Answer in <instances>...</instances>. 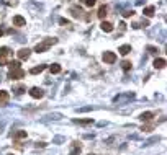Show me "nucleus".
Listing matches in <instances>:
<instances>
[{"mask_svg":"<svg viewBox=\"0 0 167 155\" xmlns=\"http://www.w3.org/2000/svg\"><path fill=\"white\" fill-rule=\"evenodd\" d=\"M49 70H51V74H61V65L59 64H53V65H51L49 67Z\"/></svg>","mask_w":167,"mask_h":155,"instance_id":"6ab92c4d","label":"nucleus"},{"mask_svg":"<svg viewBox=\"0 0 167 155\" xmlns=\"http://www.w3.org/2000/svg\"><path fill=\"white\" fill-rule=\"evenodd\" d=\"M103 62L105 64H115L117 62V54L115 52H112V51H107V52H103Z\"/></svg>","mask_w":167,"mask_h":155,"instance_id":"39448f33","label":"nucleus"},{"mask_svg":"<svg viewBox=\"0 0 167 155\" xmlns=\"http://www.w3.org/2000/svg\"><path fill=\"white\" fill-rule=\"evenodd\" d=\"M30 96L34 98V100H39V98L44 96V91H43V88H38V87H33L30 90Z\"/></svg>","mask_w":167,"mask_h":155,"instance_id":"423d86ee","label":"nucleus"},{"mask_svg":"<svg viewBox=\"0 0 167 155\" xmlns=\"http://www.w3.org/2000/svg\"><path fill=\"white\" fill-rule=\"evenodd\" d=\"M2 36H3V31H2V30H0V38H2Z\"/></svg>","mask_w":167,"mask_h":155,"instance_id":"c85d7f7f","label":"nucleus"},{"mask_svg":"<svg viewBox=\"0 0 167 155\" xmlns=\"http://www.w3.org/2000/svg\"><path fill=\"white\" fill-rule=\"evenodd\" d=\"M123 17H125V18L134 17V10H128V12H125V13H123Z\"/></svg>","mask_w":167,"mask_h":155,"instance_id":"393cba45","label":"nucleus"},{"mask_svg":"<svg viewBox=\"0 0 167 155\" xmlns=\"http://www.w3.org/2000/svg\"><path fill=\"white\" fill-rule=\"evenodd\" d=\"M26 136H28V134H26V131H15V132H13V139H15V140H20V139H26Z\"/></svg>","mask_w":167,"mask_h":155,"instance_id":"2eb2a0df","label":"nucleus"},{"mask_svg":"<svg viewBox=\"0 0 167 155\" xmlns=\"http://www.w3.org/2000/svg\"><path fill=\"white\" fill-rule=\"evenodd\" d=\"M69 12H70V15H72V18H81V20H84V12H82V8L81 7H77V5H72L70 8H69Z\"/></svg>","mask_w":167,"mask_h":155,"instance_id":"20e7f679","label":"nucleus"},{"mask_svg":"<svg viewBox=\"0 0 167 155\" xmlns=\"http://www.w3.org/2000/svg\"><path fill=\"white\" fill-rule=\"evenodd\" d=\"M74 123H77V124H92L93 121L92 119H74Z\"/></svg>","mask_w":167,"mask_h":155,"instance_id":"412c9836","label":"nucleus"},{"mask_svg":"<svg viewBox=\"0 0 167 155\" xmlns=\"http://www.w3.org/2000/svg\"><path fill=\"white\" fill-rule=\"evenodd\" d=\"M17 54H18V59L20 61H28V59H30V56H31V51L28 47H21Z\"/></svg>","mask_w":167,"mask_h":155,"instance_id":"0eeeda50","label":"nucleus"},{"mask_svg":"<svg viewBox=\"0 0 167 155\" xmlns=\"http://www.w3.org/2000/svg\"><path fill=\"white\" fill-rule=\"evenodd\" d=\"M152 116H154V113H152V111H146V113H143V114H141V121H151Z\"/></svg>","mask_w":167,"mask_h":155,"instance_id":"f3484780","label":"nucleus"},{"mask_svg":"<svg viewBox=\"0 0 167 155\" xmlns=\"http://www.w3.org/2000/svg\"><path fill=\"white\" fill-rule=\"evenodd\" d=\"M131 67H133V64L129 61H123L121 62V69L125 70V72H129V70H131Z\"/></svg>","mask_w":167,"mask_h":155,"instance_id":"a211bd4d","label":"nucleus"},{"mask_svg":"<svg viewBox=\"0 0 167 155\" xmlns=\"http://www.w3.org/2000/svg\"><path fill=\"white\" fill-rule=\"evenodd\" d=\"M13 91H15L17 95H21V93H23V91H25V87H23V85H18V87H15V88H13Z\"/></svg>","mask_w":167,"mask_h":155,"instance_id":"5701e85b","label":"nucleus"},{"mask_svg":"<svg viewBox=\"0 0 167 155\" xmlns=\"http://www.w3.org/2000/svg\"><path fill=\"white\" fill-rule=\"evenodd\" d=\"M25 25H26V20L21 17V15H15V17H13V26L21 28V26H25Z\"/></svg>","mask_w":167,"mask_h":155,"instance_id":"1a4fd4ad","label":"nucleus"},{"mask_svg":"<svg viewBox=\"0 0 167 155\" xmlns=\"http://www.w3.org/2000/svg\"><path fill=\"white\" fill-rule=\"evenodd\" d=\"M8 155H13V153H8Z\"/></svg>","mask_w":167,"mask_h":155,"instance_id":"c756f323","label":"nucleus"},{"mask_svg":"<svg viewBox=\"0 0 167 155\" xmlns=\"http://www.w3.org/2000/svg\"><path fill=\"white\" fill-rule=\"evenodd\" d=\"M90 155H93V153H90Z\"/></svg>","mask_w":167,"mask_h":155,"instance_id":"7c9ffc66","label":"nucleus"},{"mask_svg":"<svg viewBox=\"0 0 167 155\" xmlns=\"http://www.w3.org/2000/svg\"><path fill=\"white\" fill-rule=\"evenodd\" d=\"M26 75V72H25V70L23 69H13V70H10V72H8V79L10 80H20V79H23V77Z\"/></svg>","mask_w":167,"mask_h":155,"instance_id":"7ed1b4c3","label":"nucleus"},{"mask_svg":"<svg viewBox=\"0 0 167 155\" xmlns=\"http://www.w3.org/2000/svg\"><path fill=\"white\" fill-rule=\"evenodd\" d=\"M95 3H97V0H84V5H85V7H89V8L95 7Z\"/></svg>","mask_w":167,"mask_h":155,"instance_id":"4be33fe9","label":"nucleus"},{"mask_svg":"<svg viewBox=\"0 0 167 155\" xmlns=\"http://www.w3.org/2000/svg\"><path fill=\"white\" fill-rule=\"evenodd\" d=\"M79 152H81V145H79V144H76V145H74V149H72V152H70L69 155H77Z\"/></svg>","mask_w":167,"mask_h":155,"instance_id":"b1692460","label":"nucleus"},{"mask_svg":"<svg viewBox=\"0 0 167 155\" xmlns=\"http://www.w3.org/2000/svg\"><path fill=\"white\" fill-rule=\"evenodd\" d=\"M148 51H149L151 54H157V52H159V49L154 47V46H148Z\"/></svg>","mask_w":167,"mask_h":155,"instance_id":"a878e982","label":"nucleus"},{"mask_svg":"<svg viewBox=\"0 0 167 155\" xmlns=\"http://www.w3.org/2000/svg\"><path fill=\"white\" fill-rule=\"evenodd\" d=\"M10 57H12V51H10V47H7V46L0 47V65H5L7 62L10 61Z\"/></svg>","mask_w":167,"mask_h":155,"instance_id":"f03ea898","label":"nucleus"},{"mask_svg":"<svg viewBox=\"0 0 167 155\" xmlns=\"http://www.w3.org/2000/svg\"><path fill=\"white\" fill-rule=\"evenodd\" d=\"M56 43H57L56 38H46V39H43L41 43H38V44L34 46V52H46L48 49L53 47Z\"/></svg>","mask_w":167,"mask_h":155,"instance_id":"f257e3e1","label":"nucleus"},{"mask_svg":"<svg viewBox=\"0 0 167 155\" xmlns=\"http://www.w3.org/2000/svg\"><path fill=\"white\" fill-rule=\"evenodd\" d=\"M107 15H108V7H107V5H102L100 8H98V12H97V17H98L100 20H105Z\"/></svg>","mask_w":167,"mask_h":155,"instance_id":"9b49d317","label":"nucleus"},{"mask_svg":"<svg viewBox=\"0 0 167 155\" xmlns=\"http://www.w3.org/2000/svg\"><path fill=\"white\" fill-rule=\"evenodd\" d=\"M7 64H8L10 70H13V69H18V67H20V62H18V61H8Z\"/></svg>","mask_w":167,"mask_h":155,"instance_id":"aec40b11","label":"nucleus"},{"mask_svg":"<svg viewBox=\"0 0 167 155\" xmlns=\"http://www.w3.org/2000/svg\"><path fill=\"white\" fill-rule=\"evenodd\" d=\"M152 128H154V126H152V124H148V126H143V131H146V132H149V131H152Z\"/></svg>","mask_w":167,"mask_h":155,"instance_id":"bb28decb","label":"nucleus"},{"mask_svg":"<svg viewBox=\"0 0 167 155\" xmlns=\"http://www.w3.org/2000/svg\"><path fill=\"white\" fill-rule=\"evenodd\" d=\"M43 70H46V65H44V64H43V65H36V67H33V69L30 70V74L36 75V74H41Z\"/></svg>","mask_w":167,"mask_h":155,"instance_id":"dca6fc26","label":"nucleus"},{"mask_svg":"<svg viewBox=\"0 0 167 155\" xmlns=\"http://www.w3.org/2000/svg\"><path fill=\"white\" fill-rule=\"evenodd\" d=\"M154 69H164L165 67V59H162V57H157L156 61H154Z\"/></svg>","mask_w":167,"mask_h":155,"instance_id":"4468645a","label":"nucleus"},{"mask_svg":"<svg viewBox=\"0 0 167 155\" xmlns=\"http://www.w3.org/2000/svg\"><path fill=\"white\" fill-rule=\"evenodd\" d=\"M8 100H10L8 91L0 90V106H7V104H8Z\"/></svg>","mask_w":167,"mask_h":155,"instance_id":"6e6552de","label":"nucleus"},{"mask_svg":"<svg viewBox=\"0 0 167 155\" xmlns=\"http://www.w3.org/2000/svg\"><path fill=\"white\" fill-rule=\"evenodd\" d=\"M100 28H102V31H105V33H112L113 31V25L110 22H105V20H102Z\"/></svg>","mask_w":167,"mask_h":155,"instance_id":"9d476101","label":"nucleus"},{"mask_svg":"<svg viewBox=\"0 0 167 155\" xmlns=\"http://www.w3.org/2000/svg\"><path fill=\"white\" fill-rule=\"evenodd\" d=\"M69 22H67V20H64V18H61V25H67Z\"/></svg>","mask_w":167,"mask_h":155,"instance_id":"cd10ccee","label":"nucleus"},{"mask_svg":"<svg viewBox=\"0 0 167 155\" xmlns=\"http://www.w3.org/2000/svg\"><path fill=\"white\" fill-rule=\"evenodd\" d=\"M143 13L146 15L148 18H151V17H154V13H156V7H152V5H149V7H144V10H143Z\"/></svg>","mask_w":167,"mask_h":155,"instance_id":"f8f14e48","label":"nucleus"},{"mask_svg":"<svg viewBox=\"0 0 167 155\" xmlns=\"http://www.w3.org/2000/svg\"><path fill=\"white\" fill-rule=\"evenodd\" d=\"M118 52H120L121 56H128L129 52H131V46H129V44H123V46H120Z\"/></svg>","mask_w":167,"mask_h":155,"instance_id":"ddd939ff","label":"nucleus"}]
</instances>
